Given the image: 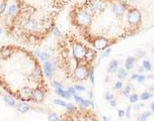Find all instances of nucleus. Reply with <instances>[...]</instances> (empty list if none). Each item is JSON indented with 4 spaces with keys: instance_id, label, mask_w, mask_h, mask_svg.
I'll return each mask as SVG.
<instances>
[{
    "instance_id": "79ce46f5",
    "label": "nucleus",
    "mask_w": 154,
    "mask_h": 121,
    "mask_svg": "<svg viewBox=\"0 0 154 121\" xmlns=\"http://www.w3.org/2000/svg\"><path fill=\"white\" fill-rule=\"evenodd\" d=\"M1 33H2V29L0 28V34H1Z\"/></svg>"
},
{
    "instance_id": "473e14b6",
    "label": "nucleus",
    "mask_w": 154,
    "mask_h": 121,
    "mask_svg": "<svg viewBox=\"0 0 154 121\" xmlns=\"http://www.w3.org/2000/svg\"><path fill=\"white\" fill-rule=\"evenodd\" d=\"M67 91H68V92L70 93L72 96H73V95H75V92H76V91H75V89H74V87H70V88H69Z\"/></svg>"
},
{
    "instance_id": "c85d7f7f",
    "label": "nucleus",
    "mask_w": 154,
    "mask_h": 121,
    "mask_svg": "<svg viewBox=\"0 0 154 121\" xmlns=\"http://www.w3.org/2000/svg\"><path fill=\"white\" fill-rule=\"evenodd\" d=\"M137 82L138 83H144L145 82V80H146V77L145 76H143V75H138V77H137Z\"/></svg>"
},
{
    "instance_id": "cd10ccee",
    "label": "nucleus",
    "mask_w": 154,
    "mask_h": 121,
    "mask_svg": "<svg viewBox=\"0 0 154 121\" xmlns=\"http://www.w3.org/2000/svg\"><path fill=\"white\" fill-rule=\"evenodd\" d=\"M104 98L108 101H112V100H114V95L110 92H106V94H104Z\"/></svg>"
},
{
    "instance_id": "4468645a",
    "label": "nucleus",
    "mask_w": 154,
    "mask_h": 121,
    "mask_svg": "<svg viewBox=\"0 0 154 121\" xmlns=\"http://www.w3.org/2000/svg\"><path fill=\"white\" fill-rule=\"evenodd\" d=\"M3 98H4V101L7 103V105H9V106L13 107L16 105V101H15V99L13 98L11 95H5Z\"/></svg>"
},
{
    "instance_id": "5701e85b",
    "label": "nucleus",
    "mask_w": 154,
    "mask_h": 121,
    "mask_svg": "<svg viewBox=\"0 0 154 121\" xmlns=\"http://www.w3.org/2000/svg\"><path fill=\"white\" fill-rule=\"evenodd\" d=\"M53 88H54L55 90H61V89H63V85L61 84V83L57 82V81H54V82H53Z\"/></svg>"
},
{
    "instance_id": "ddd939ff",
    "label": "nucleus",
    "mask_w": 154,
    "mask_h": 121,
    "mask_svg": "<svg viewBox=\"0 0 154 121\" xmlns=\"http://www.w3.org/2000/svg\"><path fill=\"white\" fill-rule=\"evenodd\" d=\"M55 92H56L57 95H59L60 97H63L64 99H71L73 97L68 91H64L63 89H61V90H55Z\"/></svg>"
},
{
    "instance_id": "7ed1b4c3",
    "label": "nucleus",
    "mask_w": 154,
    "mask_h": 121,
    "mask_svg": "<svg viewBox=\"0 0 154 121\" xmlns=\"http://www.w3.org/2000/svg\"><path fill=\"white\" fill-rule=\"evenodd\" d=\"M106 6H108L106 0H87L83 7L90 13L93 19V16H98L104 12Z\"/></svg>"
},
{
    "instance_id": "a19ab883",
    "label": "nucleus",
    "mask_w": 154,
    "mask_h": 121,
    "mask_svg": "<svg viewBox=\"0 0 154 121\" xmlns=\"http://www.w3.org/2000/svg\"><path fill=\"white\" fill-rule=\"evenodd\" d=\"M129 1H131V2H135V1H137V0H129Z\"/></svg>"
},
{
    "instance_id": "72a5a7b5",
    "label": "nucleus",
    "mask_w": 154,
    "mask_h": 121,
    "mask_svg": "<svg viewBox=\"0 0 154 121\" xmlns=\"http://www.w3.org/2000/svg\"><path fill=\"white\" fill-rule=\"evenodd\" d=\"M130 111H131V107L129 106V107H127V110L125 111V115L127 117H129V118H130Z\"/></svg>"
},
{
    "instance_id": "9b49d317",
    "label": "nucleus",
    "mask_w": 154,
    "mask_h": 121,
    "mask_svg": "<svg viewBox=\"0 0 154 121\" xmlns=\"http://www.w3.org/2000/svg\"><path fill=\"white\" fill-rule=\"evenodd\" d=\"M118 69H119V62H118L117 59H112V61H110V65H108V72L114 73V72H117Z\"/></svg>"
},
{
    "instance_id": "9d476101",
    "label": "nucleus",
    "mask_w": 154,
    "mask_h": 121,
    "mask_svg": "<svg viewBox=\"0 0 154 121\" xmlns=\"http://www.w3.org/2000/svg\"><path fill=\"white\" fill-rule=\"evenodd\" d=\"M15 106H16L17 110L20 113H25L29 110V105L27 104V102H19V103H17Z\"/></svg>"
},
{
    "instance_id": "1a4fd4ad",
    "label": "nucleus",
    "mask_w": 154,
    "mask_h": 121,
    "mask_svg": "<svg viewBox=\"0 0 154 121\" xmlns=\"http://www.w3.org/2000/svg\"><path fill=\"white\" fill-rule=\"evenodd\" d=\"M73 97H74V100L76 101V103H78V105H80V106H82V107H88V106L93 105V103H92L91 101L82 99L81 97L78 96V95H76V94L73 95Z\"/></svg>"
},
{
    "instance_id": "6e6552de",
    "label": "nucleus",
    "mask_w": 154,
    "mask_h": 121,
    "mask_svg": "<svg viewBox=\"0 0 154 121\" xmlns=\"http://www.w3.org/2000/svg\"><path fill=\"white\" fill-rule=\"evenodd\" d=\"M44 72H45V76L51 80L53 78V75H54V66H53V63L49 62H45L44 64Z\"/></svg>"
},
{
    "instance_id": "c9c22d12",
    "label": "nucleus",
    "mask_w": 154,
    "mask_h": 121,
    "mask_svg": "<svg viewBox=\"0 0 154 121\" xmlns=\"http://www.w3.org/2000/svg\"><path fill=\"white\" fill-rule=\"evenodd\" d=\"M118 113H119V117H121V118L125 116V111L124 110H119L118 111Z\"/></svg>"
},
{
    "instance_id": "39448f33",
    "label": "nucleus",
    "mask_w": 154,
    "mask_h": 121,
    "mask_svg": "<svg viewBox=\"0 0 154 121\" xmlns=\"http://www.w3.org/2000/svg\"><path fill=\"white\" fill-rule=\"evenodd\" d=\"M127 21L131 26H136L141 21V13L138 9L132 8L128 11L127 14Z\"/></svg>"
},
{
    "instance_id": "f8f14e48",
    "label": "nucleus",
    "mask_w": 154,
    "mask_h": 121,
    "mask_svg": "<svg viewBox=\"0 0 154 121\" xmlns=\"http://www.w3.org/2000/svg\"><path fill=\"white\" fill-rule=\"evenodd\" d=\"M134 64H135V59L133 57H129L126 59L125 62V68L126 70H132L134 68Z\"/></svg>"
},
{
    "instance_id": "a878e982",
    "label": "nucleus",
    "mask_w": 154,
    "mask_h": 121,
    "mask_svg": "<svg viewBox=\"0 0 154 121\" xmlns=\"http://www.w3.org/2000/svg\"><path fill=\"white\" fill-rule=\"evenodd\" d=\"M74 89H75V91H77V92H83V91H85V87L81 86V85H75Z\"/></svg>"
},
{
    "instance_id": "f3484780",
    "label": "nucleus",
    "mask_w": 154,
    "mask_h": 121,
    "mask_svg": "<svg viewBox=\"0 0 154 121\" xmlns=\"http://www.w3.org/2000/svg\"><path fill=\"white\" fill-rule=\"evenodd\" d=\"M142 68H143L145 71H151L152 65H151V63H150V61H148V59H145V61L143 62V67H142Z\"/></svg>"
},
{
    "instance_id": "412c9836",
    "label": "nucleus",
    "mask_w": 154,
    "mask_h": 121,
    "mask_svg": "<svg viewBox=\"0 0 154 121\" xmlns=\"http://www.w3.org/2000/svg\"><path fill=\"white\" fill-rule=\"evenodd\" d=\"M129 99H130V102L131 103H136V102H138V100H139V96H138L137 94H132L129 96Z\"/></svg>"
},
{
    "instance_id": "f257e3e1",
    "label": "nucleus",
    "mask_w": 154,
    "mask_h": 121,
    "mask_svg": "<svg viewBox=\"0 0 154 121\" xmlns=\"http://www.w3.org/2000/svg\"><path fill=\"white\" fill-rule=\"evenodd\" d=\"M0 86L13 98L25 88L49 90L35 57L15 45L0 47Z\"/></svg>"
},
{
    "instance_id": "aec40b11",
    "label": "nucleus",
    "mask_w": 154,
    "mask_h": 121,
    "mask_svg": "<svg viewBox=\"0 0 154 121\" xmlns=\"http://www.w3.org/2000/svg\"><path fill=\"white\" fill-rule=\"evenodd\" d=\"M49 121H60V118L56 113H51L49 115Z\"/></svg>"
},
{
    "instance_id": "4be33fe9",
    "label": "nucleus",
    "mask_w": 154,
    "mask_h": 121,
    "mask_svg": "<svg viewBox=\"0 0 154 121\" xmlns=\"http://www.w3.org/2000/svg\"><path fill=\"white\" fill-rule=\"evenodd\" d=\"M150 97H151V95H150L149 92H144V93H142V95L139 97V99H141V100L145 101V100H148V99H149Z\"/></svg>"
},
{
    "instance_id": "c756f323",
    "label": "nucleus",
    "mask_w": 154,
    "mask_h": 121,
    "mask_svg": "<svg viewBox=\"0 0 154 121\" xmlns=\"http://www.w3.org/2000/svg\"><path fill=\"white\" fill-rule=\"evenodd\" d=\"M52 32L54 33L55 35H56V37H61V32H60V30H59L58 28H57L56 26L54 27V28H53V30H52Z\"/></svg>"
},
{
    "instance_id": "f03ea898",
    "label": "nucleus",
    "mask_w": 154,
    "mask_h": 121,
    "mask_svg": "<svg viewBox=\"0 0 154 121\" xmlns=\"http://www.w3.org/2000/svg\"><path fill=\"white\" fill-rule=\"evenodd\" d=\"M71 22L79 30H85L92 24V16L83 6H76L70 13Z\"/></svg>"
},
{
    "instance_id": "37998d69",
    "label": "nucleus",
    "mask_w": 154,
    "mask_h": 121,
    "mask_svg": "<svg viewBox=\"0 0 154 121\" xmlns=\"http://www.w3.org/2000/svg\"><path fill=\"white\" fill-rule=\"evenodd\" d=\"M0 28H1V23H0Z\"/></svg>"
},
{
    "instance_id": "7c9ffc66",
    "label": "nucleus",
    "mask_w": 154,
    "mask_h": 121,
    "mask_svg": "<svg viewBox=\"0 0 154 121\" xmlns=\"http://www.w3.org/2000/svg\"><path fill=\"white\" fill-rule=\"evenodd\" d=\"M122 87H123V83H122L121 81H118V82L114 84V89H117V90L122 89Z\"/></svg>"
},
{
    "instance_id": "dca6fc26",
    "label": "nucleus",
    "mask_w": 154,
    "mask_h": 121,
    "mask_svg": "<svg viewBox=\"0 0 154 121\" xmlns=\"http://www.w3.org/2000/svg\"><path fill=\"white\" fill-rule=\"evenodd\" d=\"M127 75H128V73L125 69H119V70H118V78H119L120 80L125 79L126 77H127Z\"/></svg>"
},
{
    "instance_id": "a211bd4d",
    "label": "nucleus",
    "mask_w": 154,
    "mask_h": 121,
    "mask_svg": "<svg viewBox=\"0 0 154 121\" xmlns=\"http://www.w3.org/2000/svg\"><path fill=\"white\" fill-rule=\"evenodd\" d=\"M131 90H133V85L132 84H128L127 86H126V88L124 89V91H123V94L125 95V96H130V91Z\"/></svg>"
},
{
    "instance_id": "ea45409f",
    "label": "nucleus",
    "mask_w": 154,
    "mask_h": 121,
    "mask_svg": "<svg viewBox=\"0 0 154 121\" xmlns=\"http://www.w3.org/2000/svg\"><path fill=\"white\" fill-rule=\"evenodd\" d=\"M150 92H154V86L150 87Z\"/></svg>"
},
{
    "instance_id": "2f4dec72",
    "label": "nucleus",
    "mask_w": 154,
    "mask_h": 121,
    "mask_svg": "<svg viewBox=\"0 0 154 121\" xmlns=\"http://www.w3.org/2000/svg\"><path fill=\"white\" fill-rule=\"evenodd\" d=\"M112 53V49H106V51H104V53H102V57H106L110 55V53Z\"/></svg>"
},
{
    "instance_id": "20e7f679",
    "label": "nucleus",
    "mask_w": 154,
    "mask_h": 121,
    "mask_svg": "<svg viewBox=\"0 0 154 121\" xmlns=\"http://www.w3.org/2000/svg\"><path fill=\"white\" fill-rule=\"evenodd\" d=\"M89 41L91 43L92 47L95 49H98V51H104L106 47H110V39L104 37H95Z\"/></svg>"
},
{
    "instance_id": "4c0bfd02",
    "label": "nucleus",
    "mask_w": 154,
    "mask_h": 121,
    "mask_svg": "<svg viewBox=\"0 0 154 121\" xmlns=\"http://www.w3.org/2000/svg\"><path fill=\"white\" fill-rule=\"evenodd\" d=\"M137 77H138V74H134L133 76H132V80H136Z\"/></svg>"
},
{
    "instance_id": "423d86ee",
    "label": "nucleus",
    "mask_w": 154,
    "mask_h": 121,
    "mask_svg": "<svg viewBox=\"0 0 154 121\" xmlns=\"http://www.w3.org/2000/svg\"><path fill=\"white\" fill-rule=\"evenodd\" d=\"M126 5L124 3L121 2H114L112 5H110V10L114 13L118 18H121V17L124 16L126 12Z\"/></svg>"
},
{
    "instance_id": "58836bf2",
    "label": "nucleus",
    "mask_w": 154,
    "mask_h": 121,
    "mask_svg": "<svg viewBox=\"0 0 154 121\" xmlns=\"http://www.w3.org/2000/svg\"><path fill=\"white\" fill-rule=\"evenodd\" d=\"M150 108H151V111L154 113V103H152L151 105H150Z\"/></svg>"
},
{
    "instance_id": "bb28decb",
    "label": "nucleus",
    "mask_w": 154,
    "mask_h": 121,
    "mask_svg": "<svg viewBox=\"0 0 154 121\" xmlns=\"http://www.w3.org/2000/svg\"><path fill=\"white\" fill-rule=\"evenodd\" d=\"M65 108H66L67 111H69V112H70V111H74L75 109H77L76 107L74 106V105H73V104H70V103H67V105L65 106Z\"/></svg>"
},
{
    "instance_id": "b1692460",
    "label": "nucleus",
    "mask_w": 154,
    "mask_h": 121,
    "mask_svg": "<svg viewBox=\"0 0 154 121\" xmlns=\"http://www.w3.org/2000/svg\"><path fill=\"white\" fill-rule=\"evenodd\" d=\"M53 103H54V104H56V105H60V106H63V107H65L67 105V103L65 102V101L59 100V99H56V100H54V101H53Z\"/></svg>"
},
{
    "instance_id": "2eb2a0df",
    "label": "nucleus",
    "mask_w": 154,
    "mask_h": 121,
    "mask_svg": "<svg viewBox=\"0 0 154 121\" xmlns=\"http://www.w3.org/2000/svg\"><path fill=\"white\" fill-rule=\"evenodd\" d=\"M37 55L40 57L42 61H44V62H47V61L50 59V55L47 53H45V51H37Z\"/></svg>"
},
{
    "instance_id": "6ab92c4d",
    "label": "nucleus",
    "mask_w": 154,
    "mask_h": 121,
    "mask_svg": "<svg viewBox=\"0 0 154 121\" xmlns=\"http://www.w3.org/2000/svg\"><path fill=\"white\" fill-rule=\"evenodd\" d=\"M151 115V112H145L143 113V114L139 115V117H138V121H146L147 120L148 117Z\"/></svg>"
},
{
    "instance_id": "0eeeda50",
    "label": "nucleus",
    "mask_w": 154,
    "mask_h": 121,
    "mask_svg": "<svg viewBox=\"0 0 154 121\" xmlns=\"http://www.w3.org/2000/svg\"><path fill=\"white\" fill-rule=\"evenodd\" d=\"M46 93L47 92H45L42 89H35L33 92V99H31V101L35 103L43 102V100L45 99V96H46Z\"/></svg>"
},
{
    "instance_id": "f704fd0d",
    "label": "nucleus",
    "mask_w": 154,
    "mask_h": 121,
    "mask_svg": "<svg viewBox=\"0 0 154 121\" xmlns=\"http://www.w3.org/2000/svg\"><path fill=\"white\" fill-rule=\"evenodd\" d=\"M143 107H144L143 104H137V105H135V106H134V108H135L136 110H139V109H142Z\"/></svg>"
},
{
    "instance_id": "393cba45",
    "label": "nucleus",
    "mask_w": 154,
    "mask_h": 121,
    "mask_svg": "<svg viewBox=\"0 0 154 121\" xmlns=\"http://www.w3.org/2000/svg\"><path fill=\"white\" fill-rule=\"evenodd\" d=\"M89 79H90V82H91V84H94V68H92L91 70H90L89 72Z\"/></svg>"
},
{
    "instance_id": "e433bc0d",
    "label": "nucleus",
    "mask_w": 154,
    "mask_h": 121,
    "mask_svg": "<svg viewBox=\"0 0 154 121\" xmlns=\"http://www.w3.org/2000/svg\"><path fill=\"white\" fill-rule=\"evenodd\" d=\"M110 105H112V107L117 106V101L114 100H114H112V101H110Z\"/></svg>"
},
{
    "instance_id": "c03bdc74",
    "label": "nucleus",
    "mask_w": 154,
    "mask_h": 121,
    "mask_svg": "<svg viewBox=\"0 0 154 121\" xmlns=\"http://www.w3.org/2000/svg\"><path fill=\"white\" fill-rule=\"evenodd\" d=\"M153 53H154V49H153Z\"/></svg>"
}]
</instances>
